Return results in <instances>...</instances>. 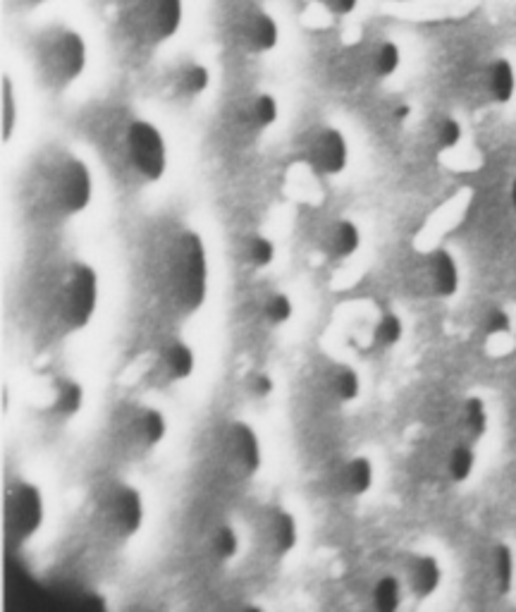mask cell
<instances>
[{"label": "cell", "instance_id": "6da1fadb", "mask_svg": "<svg viewBox=\"0 0 516 612\" xmlns=\"http://www.w3.org/2000/svg\"><path fill=\"white\" fill-rule=\"evenodd\" d=\"M110 32L132 48H161L180 34L184 0H98Z\"/></svg>", "mask_w": 516, "mask_h": 612}, {"label": "cell", "instance_id": "7a4b0ae2", "mask_svg": "<svg viewBox=\"0 0 516 612\" xmlns=\"http://www.w3.org/2000/svg\"><path fill=\"white\" fill-rule=\"evenodd\" d=\"M163 290L177 314H196L208 295V256L199 232L184 230L163 259Z\"/></svg>", "mask_w": 516, "mask_h": 612}, {"label": "cell", "instance_id": "3957f363", "mask_svg": "<svg viewBox=\"0 0 516 612\" xmlns=\"http://www.w3.org/2000/svg\"><path fill=\"white\" fill-rule=\"evenodd\" d=\"M36 79L51 91L72 89L89 67V44L70 24H51L36 34L32 44Z\"/></svg>", "mask_w": 516, "mask_h": 612}, {"label": "cell", "instance_id": "277c9868", "mask_svg": "<svg viewBox=\"0 0 516 612\" xmlns=\"http://www.w3.org/2000/svg\"><path fill=\"white\" fill-rule=\"evenodd\" d=\"M39 204L55 218L82 216L94 199L91 168L77 156H58L39 173Z\"/></svg>", "mask_w": 516, "mask_h": 612}, {"label": "cell", "instance_id": "5b68a950", "mask_svg": "<svg viewBox=\"0 0 516 612\" xmlns=\"http://www.w3.org/2000/svg\"><path fill=\"white\" fill-rule=\"evenodd\" d=\"M98 297H101V280L94 266L75 261L58 275V283L51 295L53 321L63 333H79L91 323Z\"/></svg>", "mask_w": 516, "mask_h": 612}, {"label": "cell", "instance_id": "8992f818", "mask_svg": "<svg viewBox=\"0 0 516 612\" xmlns=\"http://www.w3.org/2000/svg\"><path fill=\"white\" fill-rule=\"evenodd\" d=\"M120 153L127 168L137 180L146 185H156L168 173V144L161 127L151 120L132 118L120 130Z\"/></svg>", "mask_w": 516, "mask_h": 612}, {"label": "cell", "instance_id": "52a82bcc", "mask_svg": "<svg viewBox=\"0 0 516 612\" xmlns=\"http://www.w3.org/2000/svg\"><path fill=\"white\" fill-rule=\"evenodd\" d=\"M225 36L235 51L261 58L280 46V22L266 5L247 0L227 15Z\"/></svg>", "mask_w": 516, "mask_h": 612}, {"label": "cell", "instance_id": "ba28073f", "mask_svg": "<svg viewBox=\"0 0 516 612\" xmlns=\"http://www.w3.org/2000/svg\"><path fill=\"white\" fill-rule=\"evenodd\" d=\"M96 519L101 529L115 541H129L141 531L146 519L144 495L139 488L118 483L108 488L96 503Z\"/></svg>", "mask_w": 516, "mask_h": 612}, {"label": "cell", "instance_id": "9c48e42d", "mask_svg": "<svg viewBox=\"0 0 516 612\" xmlns=\"http://www.w3.org/2000/svg\"><path fill=\"white\" fill-rule=\"evenodd\" d=\"M342 63L349 72L385 82L402 67V51L390 39H361L344 46Z\"/></svg>", "mask_w": 516, "mask_h": 612}, {"label": "cell", "instance_id": "30bf717a", "mask_svg": "<svg viewBox=\"0 0 516 612\" xmlns=\"http://www.w3.org/2000/svg\"><path fill=\"white\" fill-rule=\"evenodd\" d=\"M46 522V498L41 486L20 481L8 495V534L15 543H29Z\"/></svg>", "mask_w": 516, "mask_h": 612}, {"label": "cell", "instance_id": "8fae6325", "mask_svg": "<svg viewBox=\"0 0 516 612\" xmlns=\"http://www.w3.org/2000/svg\"><path fill=\"white\" fill-rule=\"evenodd\" d=\"M304 158L323 177H337L347 173L349 158H352L347 134L333 125L316 127V130L309 132L304 142Z\"/></svg>", "mask_w": 516, "mask_h": 612}, {"label": "cell", "instance_id": "7c38bea8", "mask_svg": "<svg viewBox=\"0 0 516 612\" xmlns=\"http://www.w3.org/2000/svg\"><path fill=\"white\" fill-rule=\"evenodd\" d=\"M220 455L237 474L247 476V479L256 476L263 464V448L256 428L249 426L247 421L227 424L220 433Z\"/></svg>", "mask_w": 516, "mask_h": 612}, {"label": "cell", "instance_id": "4fadbf2b", "mask_svg": "<svg viewBox=\"0 0 516 612\" xmlns=\"http://www.w3.org/2000/svg\"><path fill=\"white\" fill-rule=\"evenodd\" d=\"M258 541L270 558L282 560L294 553L299 543V524L290 510L268 507L258 519Z\"/></svg>", "mask_w": 516, "mask_h": 612}, {"label": "cell", "instance_id": "5bb4252c", "mask_svg": "<svg viewBox=\"0 0 516 612\" xmlns=\"http://www.w3.org/2000/svg\"><path fill=\"white\" fill-rule=\"evenodd\" d=\"M426 278L435 297L450 299L457 295L459 285H462V273H459V263L454 254L442 247L433 249L426 259Z\"/></svg>", "mask_w": 516, "mask_h": 612}, {"label": "cell", "instance_id": "9a60e30c", "mask_svg": "<svg viewBox=\"0 0 516 612\" xmlns=\"http://www.w3.org/2000/svg\"><path fill=\"white\" fill-rule=\"evenodd\" d=\"M361 249V228L349 218H337L321 232V252L333 261H347Z\"/></svg>", "mask_w": 516, "mask_h": 612}, {"label": "cell", "instance_id": "2e32d148", "mask_svg": "<svg viewBox=\"0 0 516 612\" xmlns=\"http://www.w3.org/2000/svg\"><path fill=\"white\" fill-rule=\"evenodd\" d=\"M165 436H168V419H165L161 409H137L132 419H129L127 438L137 450H156Z\"/></svg>", "mask_w": 516, "mask_h": 612}, {"label": "cell", "instance_id": "e0dca14e", "mask_svg": "<svg viewBox=\"0 0 516 612\" xmlns=\"http://www.w3.org/2000/svg\"><path fill=\"white\" fill-rule=\"evenodd\" d=\"M237 120L251 132H266L280 120V101L270 91H254L237 106Z\"/></svg>", "mask_w": 516, "mask_h": 612}, {"label": "cell", "instance_id": "ac0fdd59", "mask_svg": "<svg viewBox=\"0 0 516 612\" xmlns=\"http://www.w3.org/2000/svg\"><path fill=\"white\" fill-rule=\"evenodd\" d=\"M211 84L213 72L208 70V65L199 63V60H187V63H180L170 72V89L177 99H201L211 89Z\"/></svg>", "mask_w": 516, "mask_h": 612}, {"label": "cell", "instance_id": "d6986e66", "mask_svg": "<svg viewBox=\"0 0 516 612\" xmlns=\"http://www.w3.org/2000/svg\"><path fill=\"white\" fill-rule=\"evenodd\" d=\"M407 584L419 601L435 596L442 586V565L435 555L421 553L407 562Z\"/></svg>", "mask_w": 516, "mask_h": 612}, {"label": "cell", "instance_id": "ffe728a7", "mask_svg": "<svg viewBox=\"0 0 516 612\" xmlns=\"http://www.w3.org/2000/svg\"><path fill=\"white\" fill-rule=\"evenodd\" d=\"M340 491L349 498H364L371 493L373 483H376V467H373L371 457L356 455L342 464L340 474H337Z\"/></svg>", "mask_w": 516, "mask_h": 612}, {"label": "cell", "instance_id": "44dd1931", "mask_svg": "<svg viewBox=\"0 0 516 612\" xmlns=\"http://www.w3.org/2000/svg\"><path fill=\"white\" fill-rule=\"evenodd\" d=\"M483 87L490 101L497 103V106H507L516 94L514 65L507 58L493 60L483 72Z\"/></svg>", "mask_w": 516, "mask_h": 612}, {"label": "cell", "instance_id": "7402d4cb", "mask_svg": "<svg viewBox=\"0 0 516 612\" xmlns=\"http://www.w3.org/2000/svg\"><path fill=\"white\" fill-rule=\"evenodd\" d=\"M325 393H328L330 400H335L337 405H352V402L359 400L361 395V376L359 371L352 369L347 364H335L330 366L328 373H325Z\"/></svg>", "mask_w": 516, "mask_h": 612}, {"label": "cell", "instance_id": "603a6c76", "mask_svg": "<svg viewBox=\"0 0 516 612\" xmlns=\"http://www.w3.org/2000/svg\"><path fill=\"white\" fill-rule=\"evenodd\" d=\"M161 366L170 381H187L196 371V352L187 342L172 340L161 354Z\"/></svg>", "mask_w": 516, "mask_h": 612}, {"label": "cell", "instance_id": "cb8c5ba5", "mask_svg": "<svg viewBox=\"0 0 516 612\" xmlns=\"http://www.w3.org/2000/svg\"><path fill=\"white\" fill-rule=\"evenodd\" d=\"M84 402H86V390L77 378H60V381H55L53 400H51L53 414L63 416V419H72V416L82 412Z\"/></svg>", "mask_w": 516, "mask_h": 612}, {"label": "cell", "instance_id": "d4e9b609", "mask_svg": "<svg viewBox=\"0 0 516 612\" xmlns=\"http://www.w3.org/2000/svg\"><path fill=\"white\" fill-rule=\"evenodd\" d=\"M371 598L373 608L378 612H397L404 601V584L395 574H385V577H380L376 586H373Z\"/></svg>", "mask_w": 516, "mask_h": 612}, {"label": "cell", "instance_id": "484cf974", "mask_svg": "<svg viewBox=\"0 0 516 612\" xmlns=\"http://www.w3.org/2000/svg\"><path fill=\"white\" fill-rule=\"evenodd\" d=\"M514 572H516L514 550L509 548L507 543H497L493 548V579H495V589L500 596L512 593Z\"/></svg>", "mask_w": 516, "mask_h": 612}, {"label": "cell", "instance_id": "4316f807", "mask_svg": "<svg viewBox=\"0 0 516 612\" xmlns=\"http://www.w3.org/2000/svg\"><path fill=\"white\" fill-rule=\"evenodd\" d=\"M476 469V452L469 443L454 445L447 455V476L452 483H466L473 476Z\"/></svg>", "mask_w": 516, "mask_h": 612}, {"label": "cell", "instance_id": "83f0119b", "mask_svg": "<svg viewBox=\"0 0 516 612\" xmlns=\"http://www.w3.org/2000/svg\"><path fill=\"white\" fill-rule=\"evenodd\" d=\"M462 424L466 436H469L473 443L488 433V409H485V402L481 397H466L462 407Z\"/></svg>", "mask_w": 516, "mask_h": 612}, {"label": "cell", "instance_id": "f1b7e54d", "mask_svg": "<svg viewBox=\"0 0 516 612\" xmlns=\"http://www.w3.org/2000/svg\"><path fill=\"white\" fill-rule=\"evenodd\" d=\"M239 548H242V541H239V534L235 526L225 524L218 526L211 536V555L213 560L218 562H232L239 555Z\"/></svg>", "mask_w": 516, "mask_h": 612}, {"label": "cell", "instance_id": "f546056e", "mask_svg": "<svg viewBox=\"0 0 516 612\" xmlns=\"http://www.w3.org/2000/svg\"><path fill=\"white\" fill-rule=\"evenodd\" d=\"M275 256H278V247H275V242L266 235H254L247 242V247H244V259H247L249 266H254L256 271L273 266Z\"/></svg>", "mask_w": 516, "mask_h": 612}, {"label": "cell", "instance_id": "4dcf8cb0", "mask_svg": "<svg viewBox=\"0 0 516 612\" xmlns=\"http://www.w3.org/2000/svg\"><path fill=\"white\" fill-rule=\"evenodd\" d=\"M294 318V299L287 292H273L266 302H263V321L270 326H285Z\"/></svg>", "mask_w": 516, "mask_h": 612}, {"label": "cell", "instance_id": "1f68e13d", "mask_svg": "<svg viewBox=\"0 0 516 612\" xmlns=\"http://www.w3.org/2000/svg\"><path fill=\"white\" fill-rule=\"evenodd\" d=\"M404 338V321L397 314H383L373 326V342L383 350L397 347Z\"/></svg>", "mask_w": 516, "mask_h": 612}, {"label": "cell", "instance_id": "d6a6232c", "mask_svg": "<svg viewBox=\"0 0 516 612\" xmlns=\"http://www.w3.org/2000/svg\"><path fill=\"white\" fill-rule=\"evenodd\" d=\"M0 113H3V142L8 144L15 134L17 118H20V110H17V99H15V87H12V79L5 75L3 77V89H0Z\"/></svg>", "mask_w": 516, "mask_h": 612}, {"label": "cell", "instance_id": "836d02e7", "mask_svg": "<svg viewBox=\"0 0 516 612\" xmlns=\"http://www.w3.org/2000/svg\"><path fill=\"white\" fill-rule=\"evenodd\" d=\"M361 0H304L306 8L318 12L321 17H330V20H347L352 17Z\"/></svg>", "mask_w": 516, "mask_h": 612}, {"label": "cell", "instance_id": "e575fe53", "mask_svg": "<svg viewBox=\"0 0 516 612\" xmlns=\"http://www.w3.org/2000/svg\"><path fill=\"white\" fill-rule=\"evenodd\" d=\"M464 139V127L457 118H445L440 120L438 130H435V144L440 151H452L462 144Z\"/></svg>", "mask_w": 516, "mask_h": 612}, {"label": "cell", "instance_id": "d590c367", "mask_svg": "<svg viewBox=\"0 0 516 612\" xmlns=\"http://www.w3.org/2000/svg\"><path fill=\"white\" fill-rule=\"evenodd\" d=\"M509 330H512V316H509V311L502 309V306H493V309L483 316V333L488 335V338L505 335Z\"/></svg>", "mask_w": 516, "mask_h": 612}, {"label": "cell", "instance_id": "8d00e7d4", "mask_svg": "<svg viewBox=\"0 0 516 612\" xmlns=\"http://www.w3.org/2000/svg\"><path fill=\"white\" fill-rule=\"evenodd\" d=\"M275 388H278V385H275V378L266 371H256L247 378V390L256 397V400H268V397H273Z\"/></svg>", "mask_w": 516, "mask_h": 612}, {"label": "cell", "instance_id": "74e56055", "mask_svg": "<svg viewBox=\"0 0 516 612\" xmlns=\"http://www.w3.org/2000/svg\"><path fill=\"white\" fill-rule=\"evenodd\" d=\"M409 118H411L409 103H397V106L392 108V120H395V122H407Z\"/></svg>", "mask_w": 516, "mask_h": 612}, {"label": "cell", "instance_id": "f35d334b", "mask_svg": "<svg viewBox=\"0 0 516 612\" xmlns=\"http://www.w3.org/2000/svg\"><path fill=\"white\" fill-rule=\"evenodd\" d=\"M17 3H20V8H24L27 12H32V10L43 8V5H48V3H51V0H17Z\"/></svg>", "mask_w": 516, "mask_h": 612}, {"label": "cell", "instance_id": "ab89813d", "mask_svg": "<svg viewBox=\"0 0 516 612\" xmlns=\"http://www.w3.org/2000/svg\"><path fill=\"white\" fill-rule=\"evenodd\" d=\"M509 201H512V208L516 211V177L512 180V187H509Z\"/></svg>", "mask_w": 516, "mask_h": 612}]
</instances>
